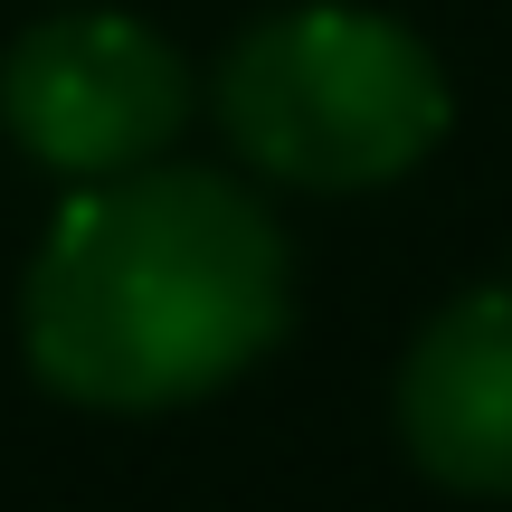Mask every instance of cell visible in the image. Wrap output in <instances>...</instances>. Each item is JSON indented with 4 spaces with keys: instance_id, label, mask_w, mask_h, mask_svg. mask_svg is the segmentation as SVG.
I'll return each instance as SVG.
<instances>
[{
    "instance_id": "1",
    "label": "cell",
    "mask_w": 512,
    "mask_h": 512,
    "mask_svg": "<svg viewBox=\"0 0 512 512\" xmlns=\"http://www.w3.org/2000/svg\"><path fill=\"white\" fill-rule=\"evenodd\" d=\"M294 323V256L247 181L143 162L57 209L19 294L29 370L76 408L162 418L256 370Z\"/></svg>"
},
{
    "instance_id": "2",
    "label": "cell",
    "mask_w": 512,
    "mask_h": 512,
    "mask_svg": "<svg viewBox=\"0 0 512 512\" xmlns=\"http://www.w3.org/2000/svg\"><path fill=\"white\" fill-rule=\"evenodd\" d=\"M228 152L285 190H380L446 143V67L418 29L351 0H304L228 38L209 76Z\"/></svg>"
},
{
    "instance_id": "3",
    "label": "cell",
    "mask_w": 512,
    "mask_h": 512,
    "mask_svg": "<svg viewBox=\"0 0 512 512\" xmlns=\"http://www.w3.org/2000/svg\"><path fill=\"white\" fill-rule=\"evenodd\" d=\"M190 67L152 19L57 10L0 57V133L67 181H114L181 143Z\"/></svg>"
},
{
    "instance_id": "4",
    "label": "cell",
    "mask_w": 512,
    "mask_h": 512,
    "mask_svg": "<svg viewBox=\"0 0 512 512\" xmlns=\"http://www.w3.org/2000/svg\"><path fill=\"white\" fill-rule=\"evenodd\" d=\"M399 446L446 494H512V285H475L399 361Z\"/></svg>"
}]
</instances>
